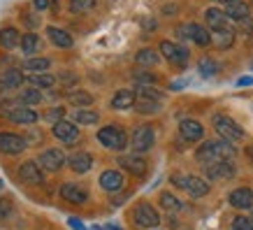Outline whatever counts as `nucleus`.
Returning <instances> with one entry per match:
<instances>
[{
	"instance_id": "41",
	"label": "nucleus",
	"mask_w": 253,
	"mask_h": 230,
	"mask_svg": "<svg viewBox=\"0 0 253 230\" xmlns=\"http://www.w3.org/2000/svg\"><path fill=\"white\" fill-rule=\"evenodd\" d=\"M12 214H14V205H12V200L0 198V221H2V219H9Z\"/></svg>"
},
{
	"instance_id": "33",
	"label": "nucleus",
	"mask_w": 253,
	"mask_h": 230,
	"mask_svg": "<svg viewBox=\"0 0 253 230\" xmlns=\"http://www.w3.org/2000/svg\"><path fill=\"white\" fill-rule=\"evenodd\" d=\"M49 65H51V61H49V58H28V61L23 63V68L31 70V72H35V75L44 72Z\"/></svg>"
},
{
	"instance_id": "30",
	"label": "nucleus",
	"mask_w": 253,
	"mask_h": 230,
	"mask_svg": "<svg viewBox=\"0 0 253 230\" xmlns=\"http://www.w3.org/2000/svg\"><path fill=\"white\" fill-rule=\"evenodd\" d=\"M72 119H75V123L93 126V123H98V112H93V109H75Z\"/></svg>"
},
{
	"instance_id": "29",
	"label": "nucleus",
	"mask_w": 253,
	"mask_h": 230,
	"mask_svg": "<svg viewBox=\"0 0 253 230\" xmlns=\"http://www.w3.org/2000/svg\"><path fill=\"white\" fill-rule=\"evenodd\" d=\"M0 45L5 46V49H16V45H21V35L16 28L7 26V28H2L0 31Z\"/></svg>"
},
{
	"instance_id": "39",
	"label": "nucleus",
	"mask_w": 253,
	"mask_h": 230,
	"mask_svg": "<svg viewBox=\"0 0 253 230\" xmlns=\"http://www.w3.org/2000/svg\"><path fill=\"white\" fill-rule=\"evenodd\" d=\"M40 100H42V95L38 89H28L21 93V102H26V105H40Z\"/></svg>"
},
{
	"instance_id": "11",
	"label": "nucleus",
	"mask_w": 253,
	"mask_h": 230,
	"mask_svg": "<svg viewBox=\"0 0 253 230\" xmlns=\"http://www.w3.org/2000/svg\"><path fill=\"white\" fill-rule=\"evenodd\" d=\"M26 149V139L21 135L14 133H0V153H7V156H16Z\"/></svg>"
},
{
	"instance_id": "42",
	"label": "nucleus",
	"mask_w": 253,
	"mask_h": 230,
	"mask_svg": "<svg viewBox=\"0 0 253 230\" xmlns=\"http://www.w3.org/2000/svg\"><path fill=\"white\" fill-rule=\"evenodd\" d=\"M63 114H65V109H63V107H51L44 114V119L49 123H58V121H63Z\"/></svg>"
},
{
	"instance_id": "3",
	"label": "nucleus",
	"mask_w": 253,
	"mask_h": 230,
	"mask_svg": "<svg viewBox=\"0 0 253 230\" xmlns=\"http://www.w3.org/2000/svg\"><path fill=\"white\" fill-rule=\"evenodd\" d=\"M214 128L216 133L221 135L225 142H242L244 139V131L239 128V123H235L230 116H223V114H216L214 116Z\"/></svg>"
},
{
	"instance_id": "34",
	"label": "nucleus",
	"mask_w": 253,
	"mask_h": 230,
	"mask_svg": "<svg viewBox=\"0 0 253 230\" xmlns=\"http://www.w3.org/2000/svg\"><path fill=\"white\" fill-rule=\"evenodd\" d=\"M198 70H200V75L202 77H214L216 72H218V63L211 61V58H200Z\"/></svg>"
},
{
	"instance_id": "47",
	"label": "nucleus",
	"mask_w": 253,
	"mask_h": 230,
	"mask_svg": "<svg viewBox=\"0 0 253 230\" xmlns=\"http://www.w3.org/2000/svg\"><path fill=\"white\" fill-rule=\"evenodd\" d=\"M105 230H121V228H116V226H112V223H109V226H105Z\"/></svg>"
},
{
	"instance_id": "5",
	"label": "nucleus",
	"mask_w": 253,
	"mask_h": 230,
	"mask_svg": "<svg viewBox=\"0 0 253 230\" xmlns=\"http://www.w3.org/2000/svg\"><path fill=\"white\" fill-rule=\"evenodd\" d=\"M132 221L139 228H156L161 223V216H158V212L149 202H139L137 207L132 209Z\"/></svg>"
},
{
	"instance_id": "45",
	"label": "nucleus",
	"mask_w": 253,
	"mask_h": 230,
	"mask_svg": "<svg viewBox=\"0 0 253 230\" xmlns=\"http://www.w3.org/2000/svg\"><path fill=\"white\" fill-rule=\"evenodd\" d=\"M253 84V77H239L237 79V86H242V89H244V86H251Z\"/></svg>"
},
{
	"instance_id": "17",
	"label": "nucleus",
	"mask_w": 253,
	"mask_h": 230,
	"mask_svg": "<svg viewBox=\"0 0 253 230\" xmlns=\"http://www.w3.org/2000/svg\"><path fill=\"white\" fill-rule=\"evenodd\" d=\"M7 119L12 123H19V126H33V123L38 121V112L31 107H14V109H9L7 112Z\"/></svg>"
},
{
	"instance_id": "32",
	"label": "nucleus",
	"mask_w": 253,
	"mask_h": 230,
	"mask_svg": "<svg viewBox=\"0 0 253 230\" xmlns=\"http://www.w3.org/2000/svg\"><path fill=\"white\" fill-rule=\"evenodd\" d=\"M68 100H70V105H79L82 109L88 107V105H93V95H91V93H86V91H75V93H70Z\"/></svg>"
},
{
	"instance_id": "21",
	"label": "nucleus",
	"mask_w": 253,
	"mask_h": 230,
	"mask_svg": "<svg viewBox=\"0 0 253 230\" xmlns=\"http://www.w3.org/2000/svg\"><path fill=\"white\" fill-rule=\"evenodd\" d=\"M68 165L72 168V172H77V175H84V172H88V170L93 168V156L86 151H79L75 153V156H70Z\"/></svg>"
},
{
	"instance_id": "8",
	"label": "nucleus",
	"mask_w": 253,
	"mask_h": 230,
	"mask_svg": "<svg viewBox=\"0 0 253 230\" xmlns=\"http://www.w3.org/2000/svg\"><path fill=\"white\" fill-rule=\"evenodd\" d=\"M65 153L61 151V149H46V151L40 153L38 158V165L42 170H46V172H58V170L65 165Z\"/></svg>"
},
{
	"instance_id": "18",
	"label": "nucleus",
	"mask_w": 253,
	"mask_h": 230,
	"mask_svg": "<svg viewBox=\"0 0 253 230\" xmlns=\"http://www.w3.org/2000/svg\"><path fill=\"white\" fill-rule=\"evenodd\" d=\"M123 175L119 172V170H105L102 175H100V186L105 188V191L109 193H116V191H121L123 188Z\"/></svg>"
},
{
	"instance_id": "22",
	"label": "nucleus",
	"mask_w": 253,
	"mask_h": 230,
	"mask_svg": "<svg viewBox=\"0 0 253 230\" xmlns=\"http://www.w3.org/2000/svg\"><path fill=\"white\" fill-rule=\"evenodd\" d=\"M225 16L228 19H235V21H244V19H249V14H251V7L246 5V2H242V0H237V2H232V5H225Z\"/></svg>"
},
{
	"instance_id": "12",
	"label": "nucleus",
	"mask_w": 253,
	"mask_h": 230,
	"mask_svg": "<svg viewBox=\"0 0 253 230\" xmlns=\"http://www.w3.org/2000/svg\"><path fill=\"white\" fill-rule=\"evenodd\" d=\"M179 135L186 139V142H200L205 138V128L202 123L195 121V119H181L179 123Z\"/></svg>"
},
{
	"instance_id": "49",
	"label": "nucleus",
	"mask_w": 253,
	"mask_h": 230,
	"mask_svg": "<svg viewBox=\"0 0 253 230\" xmlns=\"http://www.w3.org/2000/svg\"><path fill=\"white\" fill-rule=\"evenodd\" d=\"M251 219H253V216H251Z\"/></svg>"
},
{
	"instance_id": "10",
	"label": "nucleus",
	"mask_w": 253,
	"mask_h": 230,
	"mask_svg": "<svg viewBox=\"0 0 253 230\" xmlns=\"http://www.w3.org/2000/svg\"><path fill=\"white\" fill-rule=\"evenodd\" d=\"M161 51H163V56H165L169 63H174V65H186L188 56H191L188 49L174 45V42H169V40H163L161 42Z\"/></svg>"
},
{
	"instance_id": "4",
	"label": "nucleus",
	"mask_w": 253,
	"mask_h": 230,
	"mask_svg": "<svg viewBox=\"0 0 253 230\" xmlns=\"http://www.w3.org/2000/svg\"><path fill=\"white\" fill-rule=\"evenodd\" d=\"M174 186H179V188H184L191 198H205L209 193V184L205 182V179H200V177L195 175H188V177H172L169 179Z\"/></svg>"
},
{
	"instance_id": "38",
	"label": "nucleus",
	"mask_w": 253,
	"mask_h": 230,
	"mask_svg": "<svg viewBox=\"0 0 253 230\" xmlns=\"http://www.w3.org/2000/svg\"><path fill=\"white\" fill-rule=\"evenodd\" d=\"M161 205H163V209H168V212H179V209H181L179 198H174L172 193H161Z\"/></svg>"
},
{
	"instance_id": "20",
	"label": "nucleus",
	"mask_w": 253,
	"mask_h": 230,
	"mask_svg": "<svg viewBox=\"0 0 253 230\" xmlns=\"http://www.w3.org/2000/svg\"><path fill=\"white\" fill-rule=\"evenodd\" d=\"M119 165H121L123 170H128V172L135 177L146 175V161L142 156H121V158H119Z\"/></svg>"
},
{
	"instance_id": "46",
	"label": "nucleus",
	"mask_w": 253,
	"mask_h": 230,
	"mask_svg": "<svg viewBox=\"0 0 253 230\" xmlns=\"http://www.w3.org/2000/svg\"><path fill=\"white\" fill-rule=\"evenodd\" d=\"M216 2H223V5H232V2H237V0H216Z\"/></svg>"
},
{
	"instance_id": "40",
	"label": "nucleus",
	"mask_w": 253,
	"mask_h": 230,
	"mask_svg": "<svg viewBox=\"0 0 253 230\" xmlns=\"http://www.w3.org/2000/svg\"><path fill=\"white\" fill-rule=\"evenodd\" d=\"M232 230H253V219L251 216H235Z\"/></svg>"
},
{
	"instance_id": "1",
	"label": "nucleus",
	"mask_w": 253,
	"mask_h": 230,
	"mask_svg": "<svg viewBox=\"0 0 253 230\" xmlns=\"http://www.w3.org/2000/svg\"><path fill=\"white\" fill-rule=\"evenodd\" d=\"M195 158H198L202 165H209V163H218V161H230L235 158V146L230 142H202L198 151H195Z\"/></svg>"
},
{
	"instance_id": "35",
	"label": "nucleus",
	"mask_w": 253,
	"mask_h": 230,
	"mask_svg": "<svg viewBox=\"0 0 253 230\" xmlns=\"http://www.w3.org/2000/svg\"><path fill=\"white\" fill-rule=\"evenodd\" d=\"M135 109H137L139 114H156L158 109H161V105L156 102V100H139L135 102Z\"/></svg>"
},
{
	"instance_id": "26",
	"label": "nucleus",
	"mask_w": 253,
	"mask_h": 230,
	"mask_svg": "<svg viewBox=\"0 0 253 230\" xmlns=\"http://www.w3.org/2000/svg\"><path fill=\"white\" fill-rule=\"evenodd\" d=\"M46 33H49V40H51V42H54L58 49H70V46H72V38H70V35L63 31V28L49 26V28H46Z\"/></svg>"
},
{
	"instance_id": "43",
	"label": "nucleus",
	"mask_w": 253,
	"mask_h": 230,
	"mask_svg": "<svg viewBox=\"0 0 253 230\" xmlns=\"http://www.w3.org/2000/svg\"><path fill=\"white\" fill-rule=\"evenodd\" d=\"M51 5H54V0H33V7L38 12H46V9H51Z\"/></svg>"
},
{
	"instance_id": "36",
	"label": "nucleus",
	"mask_w": 253,
	"mask_h": 230,
	"mask_svg": "<svg viewBox=\"0 0 253 230\" xmlns=\"http://www.w3.org/2000/svg\"><path fill=\"white\" fill-rule=\"evenodd\" d=\"M31 84L38 86V89H51V86L56 84V77L40 72V75H33V77H31Z\"/></svg>"
},
{
	"instance_id": "37",
	"label": "nucleus",
	"mask_w": 253,
	"mask_h": 230,
	"mask_svg": "<svg viewBox=\"0 0 253 230\" xmlns=\"http://www.w3.org/2000/svg\"><path fill=\"white\" fill-rule=\"evenodd\" d=\"M95 7V0H70V12L72 14H84Z\"/></svg>"
},
{
	"instance_id": "23",
	"label": "nucleus",
	"mask_w": 253,
	"mask_h": 230,
	"mask_svg": "<svg viewBox=\"0 0 253 230\" xmlns=\"http://www.w3.org/2000/svg\"><path fill=\"white\" fill-rule=\"evenodd\" d=\"M23 79H26V77H23L21 70L9 68V70H5V72H2V77H0V84L5 86V89H21Z\"/></svg>"
},
{
	"instance_id": "19",
	"label": "nucleus",
	"mask_w": 253,
	"mask_h": 230,
	"mask_svg": "<svg viewBox=\"0 0 253 230\" xmlns=\"http://www.w3.org/2000/svg\"><path fill=\"white\" fill-rule=\"evenodd\" d=\"M205 21H207V26L211 28V31L232 28V26H230V19L225 16V12H223V9H216V7H209L207 12H205Z\"/></svg>"
},
{
	"instance_id": "6",
	"label": "nucleus",
	"mask_w": 253,
	"mask_h": 230,
	"mask_svg": "<svg viewBox=\"0 0 253 230\" xmlns=\"http://www.w3.org/2000/svg\"><path fill=\"white\" fill-rule=\"evenodd\" d=\"M179 35H181L184 40L195 42L198 46L211 45V31H207V28H205V26H200V23H188V26H181V28H179Z\"/></svg>"
},
{
	"instance_id": "48",
	"label": "nucleus",
	"mask_w": 253,
	"mask_h": 230,
	"mask_svg": "<svg viewBox=\"0 0 253 230\" xmlns=\"http://www.w3.org/2000/svg\"><path fill=\"white\" fill-rule=\"evenodd\" d=\"M93 230H105V228H98V226H95V228H93Z\"/></svg>"
},
{
	"instance_id": "16",
	"label": "nucleus",
	"mask_w": 253,
	"mask_h": 230,
	"mask_svg": "<svg viewBox=\"0 0 253 230\" xmlns=\"http://www.w3.org/2000/svg\"><path fill=\"white\" fill-rule=\"evenodd\" d=\"M228 202H230L235 209H251L253 207V191L251 188H235V191L228 195Z\"/></svg>"
},
{
	"instance_id": "28",
	"label": "nucleus",
	"mask_w": 253,
	"mask_h": 230,
	"mask_svg": "<svg viewBox=\"0 0 253 230\" xmlns=\"http://www.w3.org/2000/svg\"><path fill=\"white\" fill-rule=\"evenodd\" d=\"M161 61V54L156 49H139L137 56H135V63L142 65V68H151V65H158Z\"/></svg>"
},
{
	"instance_id": "25",
	"label": "nucleus",
	"mask_w": 253,
	"mask_h": 230,
	"mask_svg": "<svg viewBox=\"0 0 253 230\" xmlns=\"http://www.w3.org/2000/svg\"><path fill=\"white\" fill-rule=\"evenodd\" d=\"M135 93L132 91H116L114 98H112V109H128V107H135Z\"/></svg>"
},
{
	"instance_id": "9",
	"label": "nucleus",
	"mask_w": 253,
	"mask_h": 230,
	"mask_svg": "<svg viewBox=\"0 0 253 230\" xmlns=\"http://www.w3.org/2000/svg\"><path fill=\"white\" fill-rule=\"evenodd\" d=\"M51 133H54V138L58 139V142H63V144H75L79 139V128H77V123H72V121H58L54 123V128H51Z\"/></svg>"
},
{
	"instance_id": "24",
	"label": "nucleus",
	"mask_w": 253,
	"mask_h": 230,
	"mask_svg": "<svg viewBox=\"0 0 253 230\" xmlns=\"http://www.w3.org/2000/svg\"><path fill=\"white\" fill-rule=\"evenodd\" d=\"M211 42L218 49H230L235 42V28H223V31H211Z\"/></svg>"
},
{
	"instance_id": "2",
	"label": "nucleus",
	"mask_w": 253,
	"mask_h": 230,
	"mask_svg": "<svg viewBox=\"0 0 253 230\" xmlns=\"http://www.w3.org/2000/svg\"><path fill=\"white\" fill-rule=\"evenodd\" d=\"M98 142L105 146V149H112V151H123L126 146L130 144L128 138H126V133H123L121 128H116V126H105V128H100Z\"/></svg>"
},
{
	"instance_id": "44",
	"label": "nucleus",
	"mask_w": 253,
	"mask_h": 230,
	"mask_svg": "<svg viewBox=\"0 0 253 230\" xmlns=\"http://www.w3.org/2000/svg\"><path fill=\"white\" fill-rule=\"evenodd\" d=\"M68 226H70L72 230H86V228H84V223L77 221V219H68Z\"/></svg>"
},
{
	"instance_id": "31",
	"label": "nucleus",
	"mask_w": 253,
	"mask_h": 230,
	"mask_svg": "<svg viewBox=\"0 0 253 230\" xmlns=\"http://www.w3.org/2000/svg\"><path fill=\"white\" fill-rule=\"evenodd\" d=\"M135 95H137L139 100H163V93L158 91V89H154V86H135Z\"/></svg>"
},
{
	"instance_id": "7",
	"label": "nucleus",
	"mask_w": 253,
	"mask_h": 230,
	"mask_svg": "<svg viewBox=\"0 0 253 230\" xmlns=\"http://www.w3.org/2000/svg\"><path fill=\"white\" fill-rule=\"evenodd\" d=\"M156 142V135H154V128L151 126H139L132 131V138H130V146L135 149L137 153L142 151H149Z\"/></svg>"
},
{
	"instance_id": "14",
	"label": "nucleus",
	"mask_w": 253,
	"mask_h": 230,
	"mask_svg": "<svg viewBox=\"0 0 253 230\" xmlns=\"http://www.w3.org/2000/svg\"><path fill=\"white\" fill-rule=\"evenodd\" d=\"M235 175V165L230 161H218L205 165V177L207 179H230Z\"/></svg>"
},
{
	"instance_id": "15",
	"label": "nucleus",
	"mask_w": 253,
	"mask_h": 230,
	"mask_svg": "<svg viewBox=\"0 0 253 230\" xmlns=\"http://www.w3.org/2000/svg\"><path fill=\"white\" fill-rule=\"evenodd\" d=\"M61 198L72 202V205H84L86 200H88V193H86L84 186H79V184H63Z\"/></svg>"
},
{
	"instance_id": "13",
	"label": "nucleus",
	"mask_w": 253,
	"mask_h": 230,
	"mask_svg": "<svg viewBox=\"0 0 253 230\" xmlns=\"http://www.w3.org/2000/svg\"><path fill=\"white\" fill-rule=\"evenodd\" d=\"M42 170H40V165H38V161H26L19 168V182H23V184H31V186H35V184H42Z\"/></svg>"
},
{
	"instance_id": "27",
	"label": "nucleus",
	"mask_w": 253,
	"mask_h": 230,
	"mask_svg": "<svg viewBox=\"0 0 253 230\" xmlns=\"http://www.w3.org/2000/svg\"><path fill=\"white\" fill-rule=\"evenodd\" d=\"M40 49H42V40H40L35 33H26V35H21V54L33 56V54H38Z\"/></svg>"
}]
</instances>
